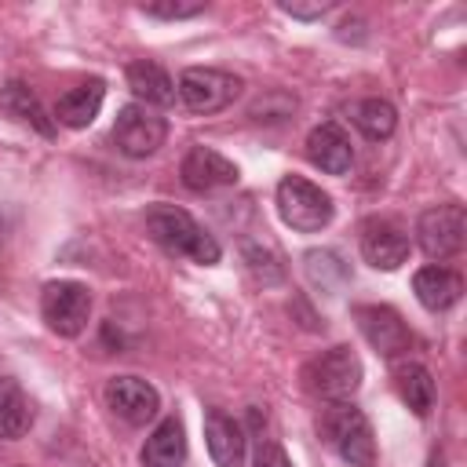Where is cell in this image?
I'll use <instances>...</instances> for the list:
<instances>
[{
	"label": "cell",
	"instance_id": "cell-26",
	"mask_svg": "<svg viewBox=\"0 0 467 467\" xmlns=\"http://www.w3.org/2000/svg\"><path fill=\"white\" fill-rule=\"evenodd\" d=\"M328 7L332 4H310V7H303V4H281V11L285 15H296V18H321Z\"/></svg>",
	"mask_w": 467,
	"mask_h": 467
},
{
	"label": "cell",
	"instance_id": "cell-13",
	"mask_svg": "<svg viewBox=\"0 0 467 467\" xmlns=\"http://www.w3.org/2000/svg\"><path fill=\"white\" fill-rule=\"evenodd\" d=\"M306 157L314 168L328 171V175H343L350 171L354 164V146H350V135L336 124V120H325L317 124L310 135H306Z\"/></svg>",
	"mask_w": 467,
	"mask_h": 467
},
{
	"label": "cell",
	"instance_id": "cell-12",
	"mask_svg": "<svg viewBox=\"0 0 467 467\" xmlns=\"http://www.w3.org/2000/svg\"><path fill=\"white\" fill-rule=\"evenodd\" d=\"M204 441H208V456L215 467H241L244 463V449H248L244 427L234 416H226L223 409L204 412Z\"/></svg>",
	"mask_w": 467,
	"mask_h": 467
},
{
	"label": "cell",
	"instance_id": "cell-20",
	"mask_svg": "<svg viewBox=\"0 0 467 467\" xmlns=\"http://www.w3.org/2000/svg\"><path fill=\"white\" fill-rule=\"evenodd\" d=\"M394 390H398L405 409H412L416 416H431V409H434V376L427 372V365L401 361L394 368Z\"/></svg>",
	"mask_w": 467,
	"mask_h": 467
},
{
	"label": "cell",
	"instance_id": "cell-27",
	"mask_svg": "<svg viewBox=\"0 0 467 467\" xmlns=\"http://www.w3.org/2000/svg\"><path fill=\"white\" fill-rule=\"evenodd\" d=\"M427 467H445V460H441V452H431V460H427Z\"/></svg>",
	"mask_w": 467,
	"mask_h": 467
},
{
	"label": "cell",
	"instance_id": "cell-11",
	"mask_svg": "<svg viewBox=\"0 0 467 467\" xmlns=\"http://www.w3.org/2000/svg\"><path fill=\"white\" fill-rule=\"evenodd\" d=\"M179 175L182 182L193 190V193H212V190H223V186H234L237 182V164L230 157H223L219 150L212 146H190L182 164H179Z\"/></svg>",
	"mask_w": 467,
	"mask_h": 467
},
{
	"label": "cell",
	"instance_id": "cell-24",
	"mask_svg": "<svg viewBox=\"0 0 467 467\" xmlns=\"http://www.w3.org/2000/svg\"><path fill=\"white\" fill-rule=\"evenodd\" d=\"M208 4L204 0H193V4H146L142 11L150 15V18H193V15H201Z\"/></svg>",
	"mask_w": 467,
	"mask_h": 467
},
{
	"label": "cell",
	"instance_id": "cell-22",
	"mask_svg": "<svg viewBox=\"0 0 467 467\" xmlns=\"http://www.w3.org/2000/svg\"><path fill=\"white\" fill-rule=\"evenodd\" d=\"M354 128L365 135V139H372V142H379V139H390L394 135V128H398V109L387 102V99H379V95H372V99H361L358 106H354Z\"/></svg>",
	"mask_w": 467,
	"mask_h": 467
},
{
	"label": "cell",
	"instance_id": "cell-23",
	"mask_svg": "<svg viewBox=\"0 0 467 467\" xmlns=\"http://www.w3.org/2000/svg\"><path fill=\"white\" fill-rule=\"evenodd\" d=\"M306 259V274H310V281L314 285H321V288H339L343 281H347V266H343V259L336 255V252H328V248H314V252H306L303 255Z\"/></svg>",
	"mask_w": 467,
	"mask_h": 467
},
{
	"label": "cell",
	"instance_id": "cell-9",
	"mask_svg": "<svg viewBox=\"0 0 467 467\" xmlns=\"http://www.w3.org/2000/svg\"><path fill=\"white\" fill-rule=\"evenodd\" d=\"M354 321H358L361 336L368 339V347L383 358H398L412 347V332L394 306H379V303L354 306Z\"/></svg>",
	"mask_w": 467,
	"mask_h": 467
},
{
	"label": "cell",
	"instance_id": "cell-7",
	"mask_svg": "<svg viewBox=\"0 0 467 467\" xmlns=\"http://www.w3.org/2000/svg\"><path fill=\"white\" fill-rule=\"evenodd\" d=\"M168 139V120L153 109V106H142V102H128L120 106L117 120H113V142L124 157H153Z\"/></svg>",
	"mask_w": 467,
	"mask_h": 467
},
{
	"label": "cell",
	"instance_id": "cell-14",
	"mask_svg": "<svg viewBox=\"0 0 467 467\" xmlns=\"http://www.w3.org/2000/svg\"><path fill=\"white\" fill-rule=\"evenodd\" d=\"M361 259L376 270H398L409 259V237L383 219H372L361 226Z\"/></svg>",
	"mask_w": 467,
	"mask_h": 467
},
{
	"label": "cell",
	"instance_id": "cell-16",
	"mask_svg": "<svg viewBox=\"0 0 467 467\" xmlns=\"http://www.w3.org/2000/svg\"><path fill=\"white\" fill-rule=\"evenodd\" d=\"M139 460H142V467H179L186 460V431H182V420L179 416H164L150 431Z\"/></svg>",
	"mask_w": 467,
	"mask_h": 467
},
{
	"label": "cell",
	"instance_id": "cell-6",
	"mask_svg": "<svg viewBox=\"0 0 467 467\" xmlns=\"http://www.w3.org/2000/svg\"><path fill=\"white\" fill-rule=\"evenodd\" d=\"M40 317L55 336H80L91 317V292L80 281H47L40 292Z\"/></svg>",
	"mask_w": 467,
	"mask_h": 467
},
{
	"label": "cell",
	"instance_id": "cell-15",
	"mask_svg": "<svg viewBox=\"0 0 467 467\" xmlns=\"http://www.w3.org/2000/svg\"><path fill=\"white\" fill-rule=\"evenodd\" d=\"M412 292H416L420 306H427L431 314H438V310H449V306L460 303V296H463V277H460L456 270L434 263V266L416 270V277H412Z\"/></svg>",
	"mask_w": 467,
	"mask_h": 467
},
{
	"label": "cell",
	"instance_id": "cell-25",
	"mask_svg": "<svg viewBox=\"0 0 467 467\" xmlns=\"http://www.w3.org/2000/svg\"><path fill=\"white\" fill-rule=\"evenodd\" d=\"M252 467H292V460L277 441H259V449L252 456Z\"/></svg>",
	"mask_w": 467,
	"mask_h": 467
},
{
	"label": "cell",
	"instance_id": "cell-17",
	"mask_svg": "<svg viewBox=\"0 0 467 467\" xmlns=\"http://www.w3.org/2000/svg\"><path fill=\"white\" fill-rule=\"evenodd\" d=\"M128 88L135 91V99L142 106H171L179 95L168 69L161 62H150V58H139L128 66Z\"/></svg>",
	"mask_w": 467,
	"mask_h": 467
},
{
	"label": "cell",
	"instance_id": "cell-19",
	"mask_svg": "<svg viewBox=\"0 0 467 467\" xmlns=\"http://www.w3.org/2000/svg\"><path fill=\"white\" fill-rule=\"evenodd\" d=\"M0 109H4L7 117L29 124V128L40 131L44 139L55 135V117H47L44 102H40V99L29 91V84H22V80H11V84L0 88Z\"/></svg>",
	"mask_w": 467,
	"mask_h": 467
},
{
	"label": "cell",
	"instance_id": "cell-3",
	"mask_svg": "<svg viewBox=\"0 0 467 467\" xmlns=\"http://www.w3.org/2000/svg\"><path fill=\"white\" fill-rule=\"evenodd\" d=\"M361 358L354 354V347H328L321 350L314 361H306L303 368V383L314 398H325V401H350L361 387Z\"/></svg>",
	"mask_w": 467,
	"mask_h": 467
},
{
	"label": "cell",
	"instance_id": "cell-4",
	"mask_svg": "<svg viewBox=\"0 0 467 467\" xmlns=\"http://www.w3.org/2000/svg\"><path fill=\"white\" fill-rule=\"evenodd\" d=\"M277 212H281L285 226H292L299 234H317L332 223L336 204L317 182H310L303 175H285L277 182Z\"/></svg>",
	"mask_w": 467,
	"mask_h": 467
},
{
	"label": "cell",
	"instance_id": "cell-10",
	"mask_svg": "<svg viewBox=\"0 0 467 467\" xmlns=\"http://www.w3.org/2000/svg\"><path fill=\"white\" fill-rule=\"evenodd\" d=\"M106 405L113 416H120L131 427H146L161 412V394L153 383L139 376H113L106 383Z\"/></svg>",
	"mask_w": 467,
	"mask_h": 467
},
{
	"label": "cell",
	"instance_id": "cell-2",
	"mask_svg": "<svg viewBox=\"0 0 467 467\" xmlns=\"http://www.w3.org/2000/svg\"><path fill=\"white\" fill-rule=\"evenodd\" d=\"M321 434L343 463H350V467H372L376 463L372 423L354 401H328V409L321 412Z\"/></svg>",
	"mask_w": 467,
	"mask_h": 467
},
{
	"label": "cell",
	"instance_id": "cell-18",
	"mask_svg": "<svg viewBox=\"0 0 467 467\" xmlns=\"http://www.w3.org/2000/svg\"><path fill=\"white\" fill-rule=\"evenodd\" d=\"M102 99H106V84L102 80H88V84H77L69 88L58 102H55V120L66 124V128H88L99 109H102Z\"/></svg>",
	"mask_w": 467,
	"mask_h": 467
},
{
	"label": "cell",
	"instance_id": "cell-1",
	"mask_svg": "<svg viewBox=\"0 0 467 467\" xmlns=\"http://www.w3.org/2000/svg\"><path fill=\"white\" fill-rule=\"evenodd\" d=\"M146 234H150L164 252L186 255V259H193V263H201V266H215L219 255H223L219 241H215L190 212H182V208H175V204H153V208L146 212Z\"/></svg>",
	"mask_w": 467,
	"mask_h": 467
},
{
	"label": "cell",
	"instance_id": "cell-8",
	"mask_svg": "<svg viewBox=\"0 0 467 467\" xmlns=\"http://www.w3.org/2000/svg\"><path fill=\"white\" fill-rule=\"evenodd\" d=\"M463 234H467V215H463V204H456V201L434 204L416 219V241L427 259L456 255L463 248Z\"/></svg>",
	"mask_w": 467,
	"mask_h": 467
},
{
	"label": "cell",
	"instance_id": "cell-21",
	"mask_svg": "<svg viewBox=\"0 0 467 467\" xmlns=\"http://www.w3.org/2000/svg\"><path fill=\"white\" fill-rule=\"evenodd\" d=\"M33 427V405L15 379H0V438L15 441Z\"/></svg>",
	"mask_w": 467,
	"mask_h": 467
},
{
	"label": "cell",
	"instance_id": "cell-5",
	"mask_svg": "<svg viewBox=\"0 0 467 467\" xmlns=\"http://www.w3.org/2000/svg\"><path fill=\"white\" fill-rule=\"evenodd\" d=\"M244 80L226 73V69H215V66H190L182 69L179 77V99L190 113H219L226 106H234V99L241 95Z\"/></svg>",
	"mask_w": 467,
	"mask_h": 467
}]
</instances>
